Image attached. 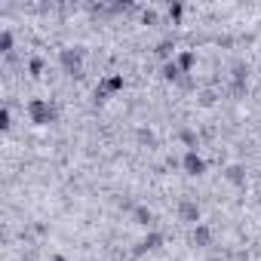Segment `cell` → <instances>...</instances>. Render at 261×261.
Returning a JSON list of instances; mask_svg holds the SVG:
<instances>
[{
  "label": "cell",
  "instance_id": "obj_1",
  "mask_svg": "<svg viewBox=\"0 0 261 261\" xmlns=\"http://www.w3.org/2000/svg\"><path fill=\"white\" fill-rule=\"evenodd\" d=\"M185 166H188L191 175H200V172H203V160H200L197 154H188V157H185Z\"/></svg>",
  "mask_w": 261,
  "mask_h": 261
},
{
  "label": "cell",
  "instance_id": "obj_2",
  "mask_svg": "<svg viewBox=\"0 0 261 261\" xmlns=\"http://www.w3.org/2000/svg\"><path fill=\"white\" fill-rule=\"evenodd\" d=\"M178 65H181V68H191V65H194V56H191V53H185V56L178 59Z\"/></svg>",
  "mask_w": 261,
  "mask_h": 261
}]
</instances>
